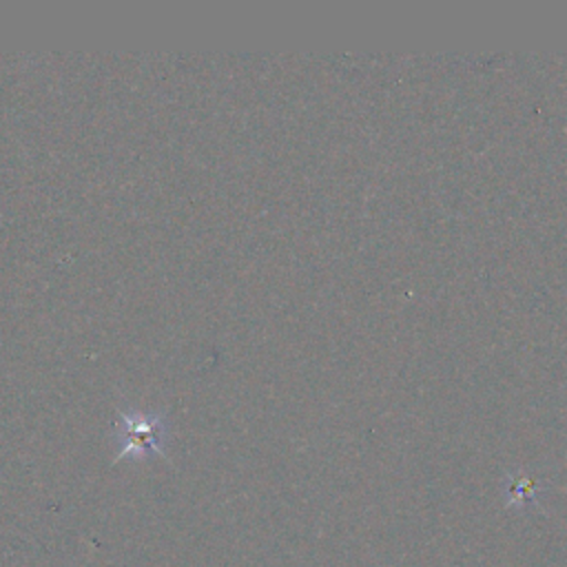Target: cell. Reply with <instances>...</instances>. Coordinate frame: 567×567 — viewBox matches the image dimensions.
Masks as SVG:
<instances>
[{
    "label": "cell",
    "instance_id": "obj_1",
    "mask_svg": "<svg viewBox=\"0 0 567 567\" xmlns=\"http://www.w3.org/2000/svg\"><path fill=\"white\" fill-rule=\"evenodd\" d=\"M117 461L120 458H146L164 452L166 421L157 412L148 410H122L115 423Z\"/></svg>",
    "mask_w": 567,
    "mask_h": 567
},
{
    "label": "cell",
    "instance_id": "obj_2",
    "mask_svg": "<svg viewBox=\"0 0 567 567\" xmlns=\"http://www.w3.org/2000/svg\"><path fill=\"white\" fill-rule=\"evenodd\" d=\"M534 496V485L529 478H516V483L509 487V503H525Z\"/></svg>",
    "mask_w": 567,
    "mask_h": 567
}]
</instances>
